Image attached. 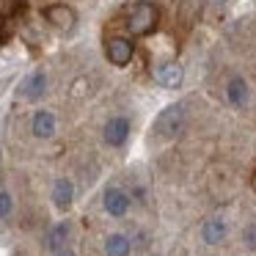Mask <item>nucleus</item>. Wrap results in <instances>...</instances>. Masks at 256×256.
<instances>
[{
    "label": "nucleus",
    "mask_w": 256,
    "mask_h": 256,
    "mask_svg": "<svg viewBox=\"0 0 256 256\" xmlns=\"http://www.w3.org/2000/svg\"><path fill=\"white\" fill-rule=\"evenodd\" d=\"M157 20H160V12H157V6H152V3H135L132 8H130L127 14V28L132 36H146L152 34V30L157 28Z\"/></svg>",
    "instance_id": "f257e3e1"
},
{
    "label": "nucleus",
    "mask_w": 256,
    "mask_h": 256,
    "mask_svg": "<svg viewBox=\"0 0 256 256\" xmlns=\"http://www.w3.org/2000/svg\"><path fill=\"white\" fill-rule=\"evenodd\" d=\"M184 124V105H168L166 110H160V116L154 118V127H152V132L157 135V138L168 140V138H176L179 130H182Z\"/></svg>",
    "instance_id": "f03ea898"
},
{
    "label": "nucleus",
    "mask_w": 256,
    "mask_h": 256,
    "mask_svg": "<svg viewBox=\"0 0 256 256\" xmlns=\"http://www.w3.org/2000/svg\"><path fill=\"white\" fill-rule=\"evenodd\" d=\"M102 204H105V212L113 218H124L130 210V196L124 193L122 188H116V184H110V188L105 190V198H102Z\"/></svg>",
    "instance_id": "7ed1b4c3"
},
{
    "label": "nucleus",
    "mask_w": 256,
    "mask_h": 256,
    "mask_svg": "<svg viewBox=\"0 0 256 256\" xmlns=\"http://www.w3.org/2000/svg\"><path fill=\"white\" fill-rule=\"evenodd\" d=\"M152 74H154V80L162 86V88H179V86H182V78H184L182 66H179V64H174V61L157 64V66L152 69Z\"/></svg>",
    "instance_id": "20e7f679"
},
{
    "label": "nucleus",
    "mask_w": 256,
    "mask_h": 256,
    "mask_svg": "<svg viewBox=\"0 0 256 256\" xmlns=\"http://www.w3.org/2000/svg\"><path fill=\"white\" fill-rule=\"evenodd\" d=\"M132 52H135V47L130 39H110L105 47V56L113 66H127L132 61Z\"/></svg>",
    "instance_id": "39448f33"
},
{
    "label": "nucleus",
    "mask_w": 256,
    "mask_h": 256,
    "mask_svg": "<svg viewBox=\"0 0 256 256\" xmlns=\"http://www.w3.org/2000/svg\"><path fill=\"white\" fill-rule=\"evenodd\" d=\"M130 135V122L124 116H113L110 122L105 124V140L110 146H122Z\"/></svg>",
    "instance_id": "423d86ee"
},
{
    "label": "nucleus",
    "mask_w": 256,
    "mask_h": 256,
    "mask_svg": "<svg viewBox=\"0 0 256 256\" xmlns=\"http://www.w3.org/2000/svg\"><path fill=\"white\" fill-rule=\"evenodd\" d=\"M44 17H47V22H52L56 28H61V30H72V28H74V20H78L72 8H69V6H61V3L47 8Z\"/></svg>",
    "instance_id": "0eeeda50"
},
{
    "label": "nucleus",
    "mask_w": 256,
    "mask_h": 256,
    "mask_svg": "<svg viewBox=\"0 0 256 256\" xmlns=\"http://www.w3.org/2000/svg\"><path fill=\"white\" fill-rule=\"evenodd\" d=\"M226 220H220V218H210V220H204V226H201V240H204L206 245H218L223 242V237H226Z\"/></svg>",
    "instance_id": "6e6552de"
},
{
    "label": "nucleus",
    "mask_w": 256,
    "mask_h": 256,
    "mask_svg": "<svg viewBox=\"0 0 256 256\" xmlns=\"http://www.w3.org/2000/svg\"><path fill=\"white\" fill-rule=\"evenodd\" d=\"M72 198H74V184L69 182V179H58V182L52 184V204H56L58 210H69V206H72Z\"/></svg>",
    "instance_id": "1a4fd4ad"
},
{
    "label": "nucleus",
    "mask_w": 256,
    "mask_h": 256,
    "mask_svg": "<svg viewBox=\"0 0 256 256\" xmlns=\"http://www.w3.org/2000/svg\"><path fill=\"white\" fill-rule=\"evenodd\" d=\"M22 88H25V91H22V94H25V100L36 102L42 94H44V88H47V74L42 72V69H39V72H34L28 80H25V86H22Z\"/></svg>",
    "instance_id": "9d476101"
},
{
    "label": "nucleus",
    "mask_w": 256,
    "mask_h": 256,
    "mask_svg": "<svg viewBox=\"0 0 256 256\" xmlns=\"http://www.w3.org/2000/svg\"><path fill=\"white\" fill-rule=\"evenodd\" d=\"M132 245H130L127 234H108L105 237V254L108 256H130Z\"/></svg>",
    "instance_id": "9b49d317"
},
{
    "label": "nucleus",
    "mask_w": 256,
    "mask_h": 256,
    "mask_svg": "<svg viewBox=\"0 0 256 256\" xmlns=\"http://www.w3.org/2000/svg\"><path fill=\"white\" fill-rule=\"evenodd\" d=\"M56 132V116L50 110H39L34 116V135L36 138H50Z\"/></svg>",
    "instance_id": "f8f14e48"
},
{
    "label": "nucleus",
    "mask_w": 256,
    "mask_h": 256,
    "mask_svg": "<svg viewBox=\"0 0 256 256\" xmlns=\"http://www.w3.org/2000/svg\"><path fill=\"white\" fill-rule=\"evenodd\" d=\"M226 96H228V102H232V105L242 108L245 102H248V86H245V80L242 78H232V80H228Z\"/></svg>",
    "instance_id": "ddd939ff"
},
{
    "label": "nucleus",
    "mask_w": 256,
    "mask_h": 256,
    "mask_svg": "<svg viewBox=\"0 0 256 256\" xmlns=\"http://www.w3.org/2000/svg\"><path fill=\"white\" fill-rule=\"evenodd\" d=\"M66 237H69V223H56V226L50 228V234H47V248H50L52 254L64 250Z\"/></svg>",
    "instance_id": "4468645a"
},
{
    "label": "nucleus",
    "mask_w": 256,
    "mask_h": 256,
    "mask_svg": "<svg viewBox=\"0 0 256 256\" xmlns=\"http://www.w3.org/2000/svg\"><path fill=\"white\" fill-rule=\"evenodd\" d=\"M242 242L248 250H256V223H248V226L242 228Z\"/></svg>",
    "instance_id": "2eb2a0df"
},
{
    "label": "nucleus",
    "mask_w": 256,
    "mask_h": 256,
    "mask_svg": "<svg viewBox=\"0 0 256 256\" xmlns=\"http://www.w3.org/2000/svg\"><path fill=\"white\" fill-rule=\"evenodd\" d=\"M12 215V196L6 190H0V220Z\"/></svg>",
    "instance_id": "dca6fc26"
},
{
    "label": "nucleus",
    "mask_w": 256,
    "mask_h": 256,
    "mask_svg": "<svg viewBox=\"0 0 256 256\" xmlns=\"http://www.w3.org/2000/svg\"><path fill=\"white\" fill-rule=\"evenodd\" d=\"M17 0H0V14H12V12H17Z\"/></svg>",
    "instance_id": "f3484780"
},
{
    "label": "nucleus",
    "mask_w": 256,
    "mask_h": 256,
    "mask_svg": "<svg viewBox=\"0 0 256 256\" xmlns=\"http://www.w3.org/2000/svg\"><path fill=\"white\" fill-rule=\"evenodd\" d=\"M56 256H74V254H72V250H58Z\"/></svg>",
    "instance_id": "a211bd4d"
},
{
    "label": "nucleus",
    "mask_w": 256,
    "mask_h": 256,
    "mask_svg": "<svg viewBox=\"0 0 256 256\" xmlns=\"http://www.w3.org/2000/svg\"><path fill=\"white\" fill-rule=\"evenodd\" d=\"M212 3H226V0H212Z\"/></svg>",
    "instance_id": "6ab92c4d"
}]
</instances>
